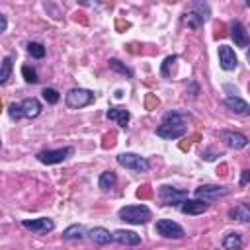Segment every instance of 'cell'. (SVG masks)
Listing matches in <instances>:
<instances>
[{"label":"cell","mask_w":250,"mask_h":250,"mask_svg":"<svg viewBox=\"0 0 250 250\" xmlns=\"http://www.w3.org/2000/svg\"><path fill=\"white\" fill-rule=\"evenodd\" d=\"M21 76H23V80H25L27 84H37V82H39L37 70H35L33 66H29V64H23V66H21Z\"/></svg>","instance_id":"cell-26"},{"label":"cell","mask_w":250,"mask_h":250,"mask_svg":"<svg viewBox=\"0 0 250 250\" xmlns=\"http://www.w3.org/2000/svg\"><path fill=\"white\" fill-rule=\"evenodd\" d=\"M21 227L31 230L33 234H47L55 229V221L53 219H47V217H41V219H23L21 221Z\"/></svg>","instance_id":"cell-8"},{"label":"cell","mask_w":250,"mask_h":250,"mask_svg":"<svg viewBox=\"0 0 250 250\" xmlns=\"http://www.w3.org/2000/svg\"><path fill=\"white\" fill-rule=\"evenodd\" d=\"M225 105H227L230 111L238 113V115H246V113L250 111V105H248L242 98H238V96H227V98H225Z\"/></svg>","instance_id":"cell-17"},{"label":"cell","mask_w":250,"mask_h":250,"mask_svg":"<svg viewBox=\"0 0 250 250\" xmlns=\"http://www.w3.org/2000/svg\"><path fill=\"white\" fill-rule=\"evenodd\" d=\"M229 193H230L229 188H225V186H211V184L201 186V188L195 189V197L201 199V201H205V203L215 201V199H219V197H225V195H229Z\"/></svg>","instance_id":"cell-7"},{"label":"cell","mask_w":250,"mask_h":250,"mask_svg":"<svg viewBox=\"0 0 250 250\" xmlns=\"http://www.w3.org/2000/svg\"><path fill=\"white\" fill-rule=\"evenodd\" d=\"M154 230H156L162 238H174V240H178V238H184V236H186L184 229H182L178 223L170 221V219H160V221H156Z\"/></svg>","instance_id":"cell-6"},{"label":"cell","mask_w":250,"mask_h":250,"mask_svg":"<svg viewBox=\"0 0 250 250\" xmlns=\"http://www.w3.org/2000/svg\"><path fill=\"white\" fill-rule=\"evenodd\" d=\"M72 152H74V148H72V146H62V148L41 150V152H37V160H39L41 164L51 166V164H59V162L66 160L68 156H72Z\"/></svg>","instance_id":"cell-5"},{"label":"cell","mask_w":250,"mask_h":250,"mask_svg":"<svg viewBox=\"0 0 250 250\" xmlns=\"http://www.w3.org/2000/svg\"><path fill=\"white\" fill-rule=\"evenodd\" d=\"M229 217H230V219H236V221H240V223H248V221H250L248 203H238V205H234L232 209H229Z\"/></svg>","instance_id":"cell-19"},{"label":"cell","mask_w":250,"mask_h":250,"mask_svg":"<svg viewBox=\"0 0 250 250\" xmlns=\"http://www.w3.org/2000/svg\"><path fill=\"white\" fill-rule=\"evenodd\" d=\"M219 64L223 70H234L238 66V57L234 55V49L229 45L219 47Z\"/></svg>","instance_id":"cell-9"},{"label":"cell","mask_w":250,"mask_h":250,"mask_svg":"<svg viewBox=\"0 0 250 250\" xmlns=\"http://www.w3.org/2000/svg\"><path fill=\"white\" fill-rule=\"evenodd\" d=\"M115 182H117V176H115L111 170H107V172H102V176H100V180H98V186H100L104 191H107V189H111V188L115 186Z\"/></svg>","instance_id":"cell-22"},{"label":"cell","mask_w":250,"mask_h":250,"mask_svg":"<svg viewBox=\"0 0 250 250\" xmlns=\"http://www.w3.org/2000/svg\"><path fill=\"white\" fill-rule=\"evenodd\" d=\"M117 164L127 168V170H131V172H141V174L150 170V162L145 156L135 154V152H121L117 156Z\"/></svg>","instance_id":"cell-2"},{"label":"cell","mask_w":250,"mask_h":250,"mask_svg":"<svg viewBox=\"0 0 250 250\" xmlns=\"http://www.w3.org/2000/svg\"><path fill=\"white\" fill-rule=\"evenodd\" d=\"M221 244H223L225 250H240L242 248V236L238 232H229V234L223 236Z\"/></svg>","instance_id":"cell-20"},{"label":"cell","mask_w":250,"mask_h":250,"mask_svg":"<svg viewBox=\"0 0 250 250\" xmlns=\"http://www.w3.org/2000/svg\"><path fill=\"white\" fill-rule=\"evenodd\" d=\"M248 178H250V170H242V178H240V184L244 186V184L248 182Z\"/></svg>","instance_id":"cell-33"},{"label":"cell","mask_w":250,"mask_h":250,"mask_svg":"<svg viewBox=\"0 0 250 250\" xmlns=\"http://www.w3.org/2000/svg\"><path fill=\"white\" fill-rule=\"evenodd\" d=\"M158 199H160L164 205L176 207V205H182V203L188 199V191H186V189L172 188V186H160V189H158Z\"/></svg>","instance_id":"cell-4"},{"label":"cell","mask_w":250,"mask_h":250,"mask_svg":"<svg viewBox=\"0 0 250 250\" xmlns=\"http://www.w3.org/2000/svg\"><path fill=\"white\" fill-rule=\"evenodd\" d=\"M182 213L184 215H201L209 209V203L201 201V199H186L182 205H180Z\"/></svg>","instance_id":"cell-13"},{"label":"cell","mask_w":250,"mask_h":250,"mask_svg":"<svg viewBox=\"0 0 250 250\" xmlns=\"http://www.w3.org/2000/svg\"><path fill=\"white\" fill-rule=\"evenodd\" d=\"M113 236V242L117 244H123V246H137L141 244V236L133 230H125V229H117L115 232H111Z\"/></svg>","instance_id":"cell-11"},{"label":"cell","mask_w":250,"mask_h":250,"mask_svg":"<svg viewBox=\"0 0 250 250\" xmlns=\"http://www.w3.org/2000/svg\"><path fill=\"white\" fill-rule=\"evenodd\" d=\"M188 115L186 113H180V111H168L164 117H162V123H168V125H178V127H186L188 123Z\"/></svg>","instance_id":"cell-21"},{"label":"cell","mask_w":250,"mask_h":250,"mask_svg":"<svg viewBox=\"0 0 250 250\" xmlns=\"http://www.w3.org/2000/svg\"><path fill=\"white\" fill-rule=\"evenodd\" d=\"M6 27H8V20H6V16H4V14H0V33H4V31H6Z\"/></svg>","instance_id":"cell-32"},{"label":"cell","mask_w":250,"mask_h":250,"mask_svg":"<svg viewBox=\"0 0 250 250\" xmlns=\"http://www.w3.org/2000/svg\"><path fill=\"white\" fill-rule=\"evenodd\" d=\"M178 61V57L176 55H170V57H166L164 59V62H162V68H160V74L162 76H168V68H170V64L174 66V62Z\"/></svg>","instance_id":"cell-31"},{"label":"cell","mask_w":250,"mask_h":250,"mask_svg":"<svg viewBox=\"0 0 250 250\" xmlns=\"http://www.w3.org/2000/svg\"><path fill=\"white\" fill-rule=\"evenodd\" d=\"M12 76V57H4L2 64H0V86L8 82V78Z\"/></svg>","instance_id":"cell-24"},{"label":"cell","mask_w":250,"mask_h":250,"mask_svg":"<svg viewBox=\"0 0 250 250\" xmlns=\"http://www.w3.org/2000/svg\"><path fill=\"white\" fill-rule=\"evenodd\" d=\"M0 146H2V141H0Z\"/></svg>","instance_id":"cell-34"},{"label":"cell","mask_w":250,"mask_h":250,"mask_svg":"<svg viewBox=\"0 0 250 250\" xmlns=\"http://www.w3.org/2000/svg\"><path fill=\"white\" fill-rule=\"evenodd\" d=\"M8 115H10V119H14V121L21 119L23 115H21V107H20V104H10V105H8Z\"/></svg>","instance_id":"cell-30"},{"label":"cell","mask_w":250,"mask_h":250,"mask_svg":"<svg viewBox=\"0 0 250 250\" xmlns=\"http://www.w3.org/2000/svg\"><path fill=\"white\" fill-rule=\"evenodd\" d=\"M84 232H86V230H84L82 225H70V227L64 229L62 236L68 238V240H70V238H84Z\"/></svg>","instance_id":"cell-25"},{"label":"cell","mask_w":250,"mask_h":250,"mask_svg":"<svg viewBox=\"0 0 250 250\" xmlns=\"http://www.w3.org/2000/svg\"><path fill=\"white\" fill-rule=\"evenodd\" d=\"M219 137H221V141H225L227 146L236 148V150H238V148H244V146L248 145V137L242 135V133H234V131L221 129V131H219Z\"/></svg>","instance_id":"cell-10"},{"label":"cell","mask_w":250,"mask_h":250,"mask_svg":"<svg viewBox=\"0 0 250 250\" xmlns=\"http://www.w3.org/2000/svg\"><path fill=\"white\" fill-rule=\"evenodd\" d=\"M88 234H90V240H92L94 244H98V246H105V244L113 242L111 232H109L107 229H104V227H94Z\"/></svg>","instance_id":"cell-16"},{"label":"cell","mask_w":250,"mask_h":250,"mask_svg":"<svg viewBox=\"0 0 250 250\" xmlns=\"http://www.w3.org/2000/svg\"><path fill=\"white\" fill-rule=\"evenodd\" d=\"M43 100L47 102V104H51V105H55L59 100H61V96H59V92L55 90V88H43Z\"/></svg>","instance_id":"cell-29"},{"label":"cell","mask_w":250,"mask_h":250,"mask_svg":"<svg viewBox=\"0 0 250 250\" xmlns=\"http://www.w3.org/2000/svg\"><path fill=\"white\" fill-rule=\"evenodd\" d=\"M117 217L129 225H145L152 217V213L146 205H125L119 209Z\"/></svg>","instance_id":"cell-1"},{"label":"cell","mask_w":250,"mask_h":250,"mask_svg":"<svg viewBox=\"0 0 250 250\" xmlns=\"http://www.w3.org/2000/svg\"><path fill=\"white\" fill-rule=\"evenodd\" d=\"M188 133V127H178V125H168V123H160L156 127V135L162 139H180Z\"/></svg>","instance_id":"cell-12"},{"label":"cell","mask_w":250,"mask_h":250,"mask_svg":"<svg viewBox=\"0 0 250 250\" xmlns=\"http://www.w3.org/2000/svg\"><path fill=\"white\" fill-rule=\"evenodd\" d=\"M182 20H184V23H186V25H189L191 29H199V27L203 25V21H205V20H203V18H199V16H197V14L193 12V10L186 12Z\"/></svg>","instance_id":"cell-23"},{"label":"cell","mask_w":250,"mask_h":250,"mask_svg":"<svg viewBox=\"0 0 250 250\" xmlns=\"http://www.w3.org/2000/svg\"><path fill=\"white\" fill-rule=\"evenodd\" d=\"M20 107H21V115L27 117V119H33L41 113V102L37 98H25L20 104Z\"/></svg>","instance_id":"cell-15"},{"label":"cell","mask_w":250,"mask_h":250,"mask_svg":"<svg viewBox=\"0 0 250 250\" xmlns=\"http://www.w3.org/2000/svg\"><path fill=\"white\" fill-rule=\"evenodd\" d=\"M230 37H232L236 47H242V49L248 47V31H246V27L240 21H234L230 25Z\"/></svg>","instance_id":"cell-14"},{"label":"cell","mask_w":250,"mask_h":250,"mask_svg":"<svg viewBox=\"0 0 250 250\" xmlns=\"http://www.w3.org/2000/svg\"><path fill=\"white\" fill-rule=\"evenodd\" d=\"M109 68H113V70L121 72V74H123V76H127V78H133V70H131V68H127L125 64H121L117 59H109Z\"/></svg>","instance_id":"cell-27"},{"label":"cell","mask_w":250,"mask_h":250,"mask_svg":"<svg viewBox=\"0 0 250 250\" xmlns=\"http://www.w3.org/2000/svg\"><path fill=\"white\" fill-rule=\"evenodd\" d=\"M105 115H107L109 121H115V123L121 125V127H127V123H129V119H131V113H129L125 107H109Z\"/></svg>","instance_id":"cell-18"},{"label":"cell","mask_w":250,"mask_h":250,"mask_svg":"<svg viewBox=\"0 0 250 250\" xmlns=\"http://www.w3.org/2000/svg\"><path fill=\"white\" fill-rule=\"evenodd\" d=\"M64 102L70 109H80V107H86L94 102V92L86 90V88H72L66 92Z\"/></svg>","instance_id":"cell-3"},{"label":"cell","mask_w":250,"mask_h":250,"mask_svg":"<svg viewBox=\"0 0 250 250\" xmlns=\"http://www.w3.org/2000/svg\"><path fill=\"white\" fill-rule=\"evenodd\" d=\"M27 51H29V55H31L33 59H43V57H45V47H43L41 43H37V41L29 43V45H27Z\"/></svg>","instance_id":"cell-28"}]
</instances>
